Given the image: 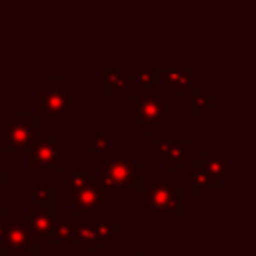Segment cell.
Returning a JSON list of instances; mask_svg holds the SVG:
<instances>
[{"instance_id": "obj_1", "label": "cell", "mask_w": 256, "mask_h": 256, "mask_svg": "<svg viewBox=\"0 0 256 256\" xmlns=\"http://www.w3.org/2000/svg\"><path fill=\"white\" fill-rule=\"evenodd\" d=\"M182 188L172 178H146L144 186H136V204L144 206L148 216H182Z\"/></svg>"}, {"instance_id": "obj_2", "label": "cell", "mask_w": 256, "mask_h": 256, "mask_svg": "<svg viewBox=\"0 0 256 256\" xmlns=\"http://www.w3.org/2000/svg\"><path fill=\"white\" fill-rule=\"evenodd\" d=\"M172 114H174V106L166 104L164 86L138 90L136 96H128V122L144 124L146 132L152 136Z\"/></svg>"}, {"instance_id": "obj_3", "label": "cell", "mask_w": 256, "mask_h": 256, "mask_svg": "<svg viewBox=\"0 0 256 256\" xmlns=\"http://www.w3.org/2000/svg\"><path fill=\"white\" fill-rule=\"evenodd\" d=\"M102 154L100 182L112 198H126L138 186V170L126 150H106Z\"/></svg>"}, {"instance_id": "obj_4", "label": "cell", "mask_w": 256, "mask_h": 256, "mask_svg": "<svg viewBox=\"0 0 256 256\" xmlns=\"http://www.w3.org/2000/svg\"><path fill=\"white\" fill-rule=\"evenodd\" d=\"M36 96L38 114H42L50 126H60L70 114H74V88L62 78H50L38 88Z\"/></svg>"}, {"instance_id": "obj_5", "label": "cell", "mask_w": 256, "mask_h": 256, "mask_svg": "<svg viewBox=\"0 0 256 256\" xmlns=\"http://www.w3.org/2000/svg\"><path fill=\"white\" fill-rule=\"evenodd\" d=\"M30 170H64L66 168V144L56 138V132H36L28 146Z\"/></svg>"}, {"instance_id": "obj_6", "label": "cell", "mask_w": 256, "mask_h": 256, "mask_svg": "<svg viewBox=\"0 0 256 256\" xmlns=\"http://www.w3.org/2000/svg\"><path fill=\"white\" fill-rule=\"evenodd\" d=\"M38 132V114H12L0 126V152H24Z\"/></svg>"}, {"instance_id": "obj_7", "label": "cell", "mask_w": 256, "mask_h": 256, "mask_svg": "<svg viewBox=\"0 0 256 256\" xmlns=\"http://www.w3.org/2000/svg\"><path fill=\"white\" fill-rule=\"evenodd\" d=\"M112 204V196L100 182V178H92L82 188H78L70 200V208L74 216H92L102 214V208Z\"/></svg>"}, {"instance_id": "obj_8", "label": "cell", "mask_w": 256, "mask_h": 256, "mask_svg": "<svg viewBox=\"0 0 256 256\" xmlns=\"http://www.w3.org/2000/svg\"><path fill=\"white\" fill-rule=\"evenodd\" d=\"M2 242L0 246L6 252H30L36 250L38 244L32 242L30 238V228H28V218L26 214H2Z\"/></svg>"}, {"instance_id": "obj_9", "label": "cell", "mask_w": 256, "mask_h": 256, "mask_svg": "<svg viewBox=\"0 0 256 256\" xmlns=\"http://www.w3.org/2000/svg\"><path fill=\"white\" fill-rule=\"evenodd\" d=\"M54 214L56 210L54 208H48V206H40V204H32L26 212V218H28V228H30V238L34 244H40V242H56V236H54Z\"/></svg>"}, {"instance_id": "obj_10", "label": "cell", "mask_w": 256, "mask_h": 256, "mask_svg": "<svg viewBox=\"0 0 256 256\" xmlns=\"http://www.w3.org/2000/svg\"><path fill=\"white\" fill-rule=\"evenodd\" d=\"M228 158H230V154L226 150H202V154H200L198 162L204 168V172L208 174V178L212 180L214 188H218L222 184V180H226L230 176Z\"/></svg>"}, {"instance_id": "obj_11", "label": "cell", "mask_w": 256, "mask_h": 256, "mask_svg": "<svg viewBox=\"0 0 256 256\" xmlns=\"http://www.w3.org/2000/svg\"><path fill=\"white\" fill-rule=\"evenodd\" d=\"M138 70H124V68H104L100 72L102 76V84L104 88L110 92L112 98H128L130 96V88H128V80L136 78Z\"/></svg>"}, {"instance_id": "obj_12", "label": "cell", "mask_w": 256, "mask_h": 256, "mask_svg": "<svg viewBox=\"0 0 256 256\" xmlns=\"http://www.w3.org/2000/svg\"><path fill=\"white\" fill-rule=\"evenodd\" d=\"M192 156H194V144L192 142H176L174 140L166 148V152L162 156V164L166 170H182L188 160H194Z\"/></svg>"}, {"instance_id": "obj_13", "label": "cell", "mask_w": 256, "mask_h": 256, "mask_svg": "<svg viewBox=\"0 0 256 256\" xmlns=\"http://www.w3.org/2000/svg\"><path fill=\"white\" fill-rule=\"evenodd\" d=\"M158 76L160 80L164 82L166 88H170L174 92V96H184V90L186 88H192L194 84V76L190 72H182V70H166V68H160L158 70Z\"/></svg>"}, {"instance_id": "obj_14", "label": "cell", "mask_w": 256, "mask_h": 256, "mask_svg": "<svg viewBox=\"0 0 256 256\" xmlns=\"http://www.w3.org/2000/svg\"><path fill=\"white\" fill-rule=\"evenodd\" d=\"M92 178H94L92 168H84V170L64 168V206L70 208V200H72L74 192L78 188H82L86 182H90Z\"/></svg>"}, {"instance_id": "obj_15", "label": "cell", "mask_w": 256, "mask_h": 256, "mask_svg": "<svg viewBox=\"0 0 256 256\" xmlns=\"http://www.w3.org/2000/svg\"><path fill=\"white\" fill-rule=\"evenodd\" d=\"M82 220H84L86 224H90V226H92V230L96 232V236L100 238V242H102V244L110 242V240H112V236H116V234L120 232V226H118V224H114V222H112V218H110V216H106V214L82 216Z\"/></svg>"}, {"instance_id": "obj_16", "label": "cell", "mask_w": 256, "mask_h": 256, "mask_svg": "<svg viewBox=\"0 0 256 256\" xmlns=\"http://www.w3.org/2000/svg\"><path fill=\"white\" fill-rule=\"evenodd\" d=\"M54 236H56V242H62V244L76 242V216L54 214Z\"/></svg>"}, {"instance_id": "obj_17", "label": "cell", "mask_w": 256, "mask_h": 256, "mask_svg": "<svg viewBox=\"0 0 256 256\" xmlns=\"http://www.w3.org/2000/svg\"><path fill=\"white\" fill-rule=\"evenodd\" d=\"M190 162H192V194L196 198H208L214 190L212 180L208 178V174L204 172L198 160H190Z\"/></svg>"}, {"instance_id": "obj_18", "label": "cell", "mask_w": 256, "mask_h": 256, "mask_svg": "<svg viewBox=\"0 0 256 256\" xmlns=\"http://www.w3.org/2000/svg\"><path fill=\"white\" fill-rule=\"evenodd\" d=\"M76 242H80L84 252H100L102 250V242L96 236V232L92 230L90 224H86L84 220L80 224H76Z\"/></svg>"}, {"instance_id": "obj_19", "label": "cell", "mask_w": 256, "mask_h": 256, "mask_svg": "<svg viewBox=\"0 0 256 256\" xmlns=\"http://www.w3.org/2000/svg\"><path fill=\"white\" fill-rule=\"evenodd\" d=\"M210 88L208 86H196L192 88V112L196 116H208L212 106H210Z\"/></svg>"}, {"instance_id": "obj_20", "label": "cell", "mask_w": 256, "mask_h": 256, "mask_svg": "<svg viewBox=\"0 0 256 256\" xmlns=\"http://www.w3.org/2000/svg\"><path fill=\"white\" fill-rule=\"evenodd\" d=\"M28 196L40 206H48V208L56 206V190L52 186H30Z\"/></svg>"}, {"instance_id": "obj_21", "label": "cell", "mask_w": 256, "mask_h": 256, "mask_svg": "<svg viewBox=\"0 0 256 256\" xmlns=\"http://www.w3.org/2000/svg\"><path fill=\"white\" fill-rule=\"evenodd\" d=\"M136 84H138V90H146V88H154L158 86V70H138L136 72Z\"/></svg>"}, {"instance_id": "obj_22", "label": "cell", "mask_w": 256, "mask_h": 256, "mask_svg": "<svg viewBox=\"0 0 256 256\" xmlns=\"http://www.w3.org/2000/svg\"><path fill=\"white\" fill-rule=\"evenodd\" d=\"M176 138H174V134L172 132H156L154 134V144H156V152H154V160H162V156H164V152H166V148L174 142Z\"/></svg>"}, {"instance_id": "obj_23", "label": "cell", "mask_w": 256, "mask_h": 256, "mask_svg": "<svg viewBox=\"0 0 256 256\" xmlns=\"http://www.w3.org/2000/svg\"><path fill=\"white\" fill-rule=\"evenodd\" d=\"M110 144H112V140H110L108 134H98V132L92 134V144H90V148H92L94 152H106V150H110Z\"/></svg>"}, {"instance_id": "obj_24", "label": "cell", "mask_w": 256, "mask_h": 256, "mask_svg": "<svg viewBox=\"0 0 256 256\" xmlns=\"http://www.w3.org/2000/svg\"><path fill=\"white\" fill-rule=\"evenodd\" d=\"M10 194H12V180L6 178V176L2 174V170H0V202H2L4 198H8Z\"/></svg>"}, {"instance_id": "obj_25", "label": "cell", "mask_w": 256, "mask_h": 256, "mask_svg": "<svg viewBox=\"0 0 256 256\" xmlns=\"http://www.w3.org/2000/svg\"><path fill=\"white\" fill-rule=\"evenodd\" d=\"M2 256H36V250H30V252H20V254H14V252H2Z\"/></svg>"}, {"instance_id": "obj_26", "label": "cell", "mask_w": 256, "mask_h": 256, "mask_svg": "<svg viewBox=\"0 0 256 256\" xmlns=\"http://www.w3.org/2000/svg\"><path fill=\"white\" fill-rule=\"evenodd\" d=\"M136 256H156V252L154 250H140Z\"/></svg>"}, {"instance_id": "obj_27", "label": "cell", "mask_w": 256, "mask_h": 256, "mask_svg": "<svg viewBox=\"0 0 256 256\" xmlns=\"http://www.w3.org/2000/svg\"><path fill=\"white\" fill-rule=\"evenodd\" d=\"M0 242H2V222H0Z\"/></svg>"}, {"instance_id": "obj_28", "label": "cell", "mask_w": 256, "mask_h": 256, "mask_svg": "<svg viewBox=\"0 0 256 256\" xmlns=\"http://www.w3.org/2000/svg\"><path fill=\"white\" fill-rule=\"evenodd\" d=\"M0 216H2V202H0Z\"/></svg>"}]
</instances>
